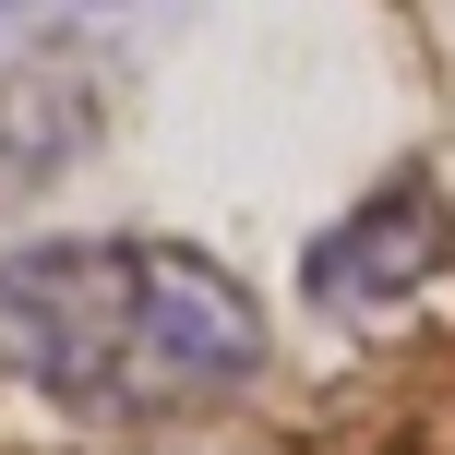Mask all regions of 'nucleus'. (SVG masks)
<instances>
[{"instance_id":"obj_1","label":"nucleus","mask_w":455,"mask_h":455,"mask_svg":"<svg viewBox=\"0 0 455 455\" xmlns=\"http://www.w3.org/2000/svg\"><path fill=\"white\" fill-rule=\"evenodd\" d=\"M0 371L72 419H192L264 371V299L156 228L36 240L0 251Z\"/></svg>"},{"instance_id":"obj_2","label":"nucleus","mask_w":455,"mask_h":455,"mask_svg":"<svg viewBox=\"0 0 455 455\" xmlns=\"http://www.w3.org/2000/svg\"><path fill=\"white\" fill-rule=\"evenodd\" d=\"M455 275V204L432 168H395L384 192H360L336 228L312 240V299L336 323H395L419 288Z\"/></svg>"}]
</instances>
